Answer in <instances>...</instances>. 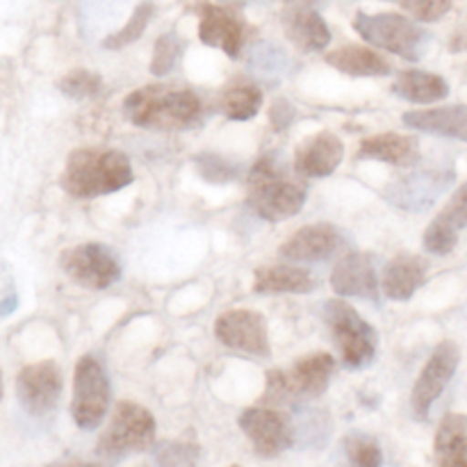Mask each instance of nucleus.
<instances>
[{
    "instance_id": "nucleus-1",
    "label": "nucleus",
    "mask_w": 467,
    "mask_h": 467,
    "mask_svg": "<svg viewBox=\"0 0 467 467\" xmlns=\"http://www.w3.org/2000/svg\"><path fill=\"white\" fill-rule=\"evenodd\" d=\"M123 117L146 130H192L203 119V100L192 89L146 85L123 100Z\"/></svg>"
},
{
    "instance_id": "nucleus-2",
    "label": "nucleus",
    "mask_w": 467,
    "mask_h": 467,
    "mask_svg": "<svg viewBox=\"0 0 467 467\" xmlns=\"http://www.w3.org/2000/svg\"><path fill=\"white\" fill-rule=\"evenodd\" d=\"M135 181L130 158L114 149H76L68 153L59 185L73 199L114 194Z\"/></svg>"
},
{
    "instance_id": "nucleus-3",
    "label": "nucleus",
    "mask_w": 467,
    "mask_h": 467,
    "mask_svg": "<svg viewBox=\"0 0 467 467\" xmlns=\"http://www.w3.org/2000/svg\"><path fill=\"white\" fill-rule=\"evenodd\" d=\"M306 187L290 181L272 155L255 160L246 178V205L265 222H285L304 210Z\"/></svg>"
},
{
    "instance_id": "nucleus-4",
    "label": "nucleus",
    "mask_w": 467,
    "mask_h": 467,
    "mask_svg": "<svg viewBox=\"0 0 467 467\" xmlns=\"http://www.w3.org/2000/svg\"><path fill=\"white\" fill-rule=\"evenodd\" d=\"M336 358L327 351L301 356L290 368L267 372L265 404H290L299 400H317L331 386Z\"/></svg>"
},
{
    "instance_id": "nucleus-5",
    "label": "nucleus",
    "mask_w": 467,
    "mask_h": 467,
    "mask_svg": "<svg viewBox=\"0 0 467 467\" xmlns=\"http://www.w3.org/2000/svg\"><path fill=\"white\" fill-rule=\"evenodd\" d=\"M155 442V418L135 401H119L108 429L96 442V454L105 461H121L150 450Z\"/></svg>"
},
{
    "instance_id": "nucleus-6",
    "label": "nucleus",
    "mask_w": 467,
    "mask_h": 467,
    "mask_svg": "<svg viewBox=\"0 0 467 467\" xmlns=\"http://www.w3.org/2000/svg\"><path fill=\"white\" fill-rule=\"evenodd\" d=\"M324 317L331 328L333 342L342 356V363L349 369H363L377 356L379 337L372 324L360 317L354 306L345 301H327L324 306Z\"/></svg>"
},
{
    "instance_id": "nucleus-7",
    "label": "nucleus",
    "mask_w": 467,
    "mask_h": 467,
    "mask_svg": "<svg viewBox=\"0 0 467 467\" xmlns=\"http://www.w3.org/2000/svg\"><path fill=\"white\" fill-rule=\"evenodd\" d=\"M354 30L368 44L400 55L409 62H418L424 53V44H427V35L424 30H420L418 21L404 16V14L358 12L354 18Z\"/></svg>"
},
{
    "instance_id": "nucleus-8",
    "label": "nucleus",
    "mask_w": 467,
    "mask_h": 467,
    "mask_svg": "<svg viewBox=\"0 0 467 467\" xmlns=\"http://www.w3.org/2000/svg\"><path fill=\"white\" fill-rule=\"evenodd\" d=\"M112 386L105 368L96 356L85 354L73 372V400L71 418L82 431H94L108 418Z\"/></svg>"
},
{
    "instance_id": "nucleus-9",
    "label": "nucleus",
    "mask_w": 467,
    "mask_h": 467,
    "mask_svg": "<svg viewBox=\"0 0 467 467\" xmlns=\"http://www.w3.org/2000/svg\"><path fill=\"white\" fill-rule=\"evenodd\" d=\"M59 267L68 281L85 290H108L121 278V263L112 249L99 242L71 246L59 255Z\"/></svg>"
},
{
    "instance_id": "nucleus-10",
    "label": "nucleus",
    "mask_w": 467,
    "mask_h": 467,
    "mask_svg": "<svg viewBox=\"0 0 467 467\" xmlns=\"http://www.w3.org/2000/svg\"><path fill=\"white\" fill-rule=\"evenodd\" d=\"M64 390L62 369L55 360H39L26 365L16 377V400L32 418L53 413Z\"/></svg>"
},
{
    "instance_id": "nucleus-11",
    "label": "nucleus",
    "mask_w": 467,
    "mask_h": 467,
    "mask_svg": "<svg viewBox=\"0 0 467 467\" xmlns=\"http://www.w3.org/2000/svg\"><path fill=\"white\" fill-rule=\"evenodd\" d=\"M214 336L228 349L254 356V358H269L272 354L267 319L258 310H226L214 322Z\"/></svg>"
},
{
    "instance_id": "nucleus-12",
    "label": "nucleus",
    "mask_w": 467,
    "mask_h": 467,
    "mask_svg": "<svg viewBox=\"0 0 467 467\" xmlns=\"http://www.w3.org/2000/svg\"><path fill=\"white\" fill-rule=\"evenodd\" d=\"M461 363V351L454 342L445 340L436 347L431 358L427 360L424 369L420 372L418 381H415L413 392H410V409L418 420H427L431 413L433 404L441 400L445 388L454 379L456 369Z\"/></svg>"
},
{
    "instance_id": "nucleus-13",
    "label": "nucleus",
    "mask_w": 467,
    "mask_h": 467,
    "mask_svg": "<svg viewBox=\"0 0 467 467\" xmlns=\"http://www.w3.org/2000/svg\"><path fill=\"white\" fill-rule=\"evenodd\" d=\"M240 429L263 459H276L295 445V427L285 413L269 406L246 409L240 415Z\"/></svg>"
},
{
    "instance_id": "nucleus-14",
    "label": "nucleus",
    "mask_w": 467,
    "mask_h": 467,
    "mask_svg": "<svg viewBox=\"0 0 467 467\" xmlns=\"http://www.w3.org/2000/svg\"><path fill=\"white\" fill-rule=\"evenodd\" d=\"M331 287L342 299H368L379 301L381 295V281H379L377 265L369 254H347L340 263L333 267Z\"/></svg>"
},
{
    "instance_id": "nucleus-15",
    "label": "nucleus",
    "mask_w": 467,
    "mask_h": 467,
    "mask_svg": "<svg viewBox=\"0 0 467 467\" xmlns=\"http://www.w3.org/2000/svg\"><path fill=\"white\" fill-rule=\"evenodd\" d=\"M196 14H199L201 41L205 46L223 50L228 57H240L246 35L244 21L231 9L219 7V5L213 3L196 5Z\"/></svg>"
},
{
    "instance_id": "nucleus-16",
    "label": "nucleus",
    "mask_w": 467,
    "mask_h": 467,
    "mask_svg": "<svg viewBox=\"0 0 467 467\" xmlns=\"http://www.w3.org/2000/svg\"><path fill=\"white\" fill-rule=\"evenodd\" d=\"M345 244V237L331 223H310L299 228L281 244V258L287 263H324Z\"/></svg>"
},
{
    "instance_id": "nucleus-17",
    "label": "nucleus",
    "mask_w": 467,
    "mask_h": 467,
    "mask_svg": "<svg viewBox=\"0 0 467 467\" xmlns=\"http://www.w3.org/2000/svg\"><path fill=\"white\" fill-rule=\"evenodd\" d=\"M467 228V182L447 201L436 219L424 231V249L433 255H447L459 244V235Z\"/></svg>"
},
{
    "instance_id": "nucleus-18",
    "label": "nucleus",
    "mask_w": 467,
    "mask_h": 467,
    "mask_svg": "<svg viewBox=\"0 0 467 467\" xmlns=\"http://www.w3.org/2000/svg\"><path fill=\"white\" fill-rule=\"evenodd\" d=\"M345 158V144L333 132L322 130L306 137L295 153V171L304 178H327L340 167Z\"/></svg>"
},
{
    "instance_id": "nucleus-19",
    "label": "nucleus",
    "mask_w": 467,
    "mask_h": 467,
    "mask_svg": "<svg viewBox=\"0 0 467 467\" xmlns=\"http://www.w3.org/2000/svg\"><path fill=\"white\" fill-rule=\"evenodd\" d=\"M406 128L427 135L447 137L467 144V105H442V108L409 109L401 117Z\"/></svg>"
},
{
    "instance_id": "nucleus-20",
    "label": "nucleus",
    "mask_w": 467,
    "mask_h": 467,
    "mask_svg": "<svg viewBox=\"0 0 467 467\" xmlns=\"http://www.w3.org/2000/svg\"><path fill=\"white\" fill-rule=\"evenodd\" d=\"M283 30L301 53H322L331 44V30L322 14L308 7H292L283 12Z\"/></svg>"
},
{
    "instance_id": "nucleus-21",
    "label": "nucleus",
    "mask_w": 467,
    "mask_h": 467,
    "mask_svg": "<svg viewBox=\"0 0 467 467\" xmlns=\"http://www.w3.org/2000/svg\"><path fill=\"white\" fill-rule=\"evenodd\" d=\"M358 160H377L392 167H413L420 160V141L400 132H381L365 137L358 146Z\"/></svg>"
},
{
    "instance_id": "nucleus-22",
    "label": "nucleus",
    "mask_w": 467,
    "mask_h": 467,
    "mask_svg": "<svg viewBox=\"0 0 467 467\" xmlns=\"http://www.w3.org/2000/svg\"><path fill=\"white\" fill-rule=\"evenodd\" d=\"M454 181V171L413 173L409 181L397 182V192L388 190V199L404 210L429 208Z\"/></svg>"
},
{
    "instance_id": "nucleus-23",
    "label": "nucleus",
    "mask_w": 467,
    "mask_h": 467,
    "mask_svg": "<svg viewBox=\"0 0 467 467\" xmlns=\"http://www.w3.org/2000/svg\"><path fill=\"white\" fill-rule=\"evenodd\" d=\"M427 281V263L418 255L401 254L383 269L381 290L392 301H409Z\"/></svg>"
},
{
    "instance_id": "nucleus-24",
    "label": "nucleus",
    "mask_w": 467,
    "mask_h": 467,
    "mask_svg": "<svg viewBox=\"0 0 467 467\" xmlns=\"http://www.w3.org/2000/svg\"><path fill=\"white\" fill-rule=\"evenodd\" d=\"M315 287H317V281L313 274L295 265L260 267L254 278V290L258 295H308Z\"/></svg>"
},
{
    "instance_id": "nucleus-25",
    "label": "nucleus",
    "mask_w": 467,
    "mask_h": 467,
    "mask_svg": "<svg viewBox=\"0 0 467 467\" xmlns=\"http://www.w3.org/2000/svg\"><path fill=\"white\" fill-rule=\"evenodd\" d=\"M327 62L331 64L336 71L347 73V76L354 78H379L388 76V73L392 71L390 62H388L381 53L356 44L340 46V48L327 53Z\"/></svg>"
},
{
    "instance_id": "nucleus-26",
    "label": "nucleus",
    "mask_w": 467,
    "mask_h": 467,
    "mask_svg": "<svg viewBox=\"0 0 467 467\" xmlns=\"http://www.w3.org/2000/svg\"><path fill=\"white\" fill-rule=\"evenodd\" d=\"M433 456L442 467H467V418L461 413H447L433 441Z\"/></svg>"
},
{
    "instance_id": "nucleus-27",
    "label": "nucleus",
    "mask_w": 467,
    "mask_h": 467,
    "mask_svg": "<svg viewBox=\"0 0 467 467\" xmlns=\"http://www.w3.org/2000/svg\"><path fill=\"white\" fill-rule=\"evenodd\" d=\"M392 94L410 100V103H438V100L450 96V85L438 73L413 68V71H404L397 76L395 85H392Z\"/></svg>"
},
{
    "instance_id": "nucleus-28",
    "label": "nucleus",
    "mask_w": 467,
    "mask_h": 467,
    "mask_svg": "<svg viewBox=\"0 0 467 467\" xmlns=\"http://www.w3.org/2000/svg\"><path fill=\"white\" fill-rule=\"evenodd\" d=\"M223 117L231 121H249L263 108V91L251 82H240V85H231L222 94L219 100Z\"/></svg>"
},
{
    "instance_id": "nucleus-29",
    "label": "nucleus",
    "mask_w": 467,
    "mask_h": 467,
    "mask_svg": "<svg viewBox=\"0 0 467 467\" xmlns=\"http://www.w3.org/2000/svg\"><path fill=\"white\" fill-rule=\"evenodd\" d=\"M57 89L71 100L96 99L103 89V78L89 68H73L57 82Z\"/></svg>"
},
{
    "instance_id": "nucleus-30",
    "label": "nucleus",
    "mask_w": 467,
    "mask_h": 467,
    "mask_svg": "<svg viewBox=\"0 0 467 467\" xmlns=\"http://www.w3.org/2000/svg\"><path fill=\"white\" fill-rule=\"evenodd\" d=\"M150 18H153V5L150 3L137 5L135 12H132V16H130V21H128L121 30L114 32V35L105 36L103 46L109 50L126 48L128 44H132V41H137L141 35H144V30L149 27Z\"/></svg>"
},
{
    "instance_id": "nucleus-31",
    "label": "nucleus",
    "mask_w": 467,
    "mask_h": 467,
    "mask_svg": "<svg viewBox=\"0 0 467 467\" xmlns=\"http://www.w3.org/2000/svg\"><path fill=\"white\" fill-rule=\"evenodd\" d=\"M182 53V41L178 39L173 32H167V35L158 36L153 48V57H150V73L155 78H164L176 68L178 59H181Z\"/></svg>"
},
{
    "instance_id": "nucleus-32",
    "label": "nucleus",
    "mask_w": 467,
    "mask_h": 467,
    "mask_svg": "<svg viewBox=\"0 0 467 467\" xmlns=\"http://www.w3.org/2000/svg\"><path fill=\"white\" fill-rule=\"evenodd\" d=\"M345 454L347 459L354 465L360 467H379L383 463L381 447L368 436H360V433H351V436L345 438Z\"/></svg>"
},
{
    "instance_id": "nucleus-33",
    "label": "nucleus",
    "mask_w": 467,
    "mask_h": 467,
    "mask_svg": "<svg viewBox=\"0 0 467 467\" xmlns=\"http://www.w3.org/2000/svg\"><path fill=\"white\" fill-rule=\"evenodd\" d=\"M196 167L203 181L214 182V185H223V182H231L237 178V167L233 162H228L226 158L214 153H201L196 155Z\"/></svg>"
},
{
    "instance_id": "nucleus-34",
    "label": "nucleus",
    "mask_w": 467,
    "mask_h": 467,
    "mask_svg": "<svg viewBox=\"0 0 467 467\" xmlns=\"http://www.w3.org/2000/svg\"><path fill=\"white\" fill-rule=\"evenodd\" d=\"M401 5L420 23H436L451 12V0H401Z\"/></svg>"
},
{
    "instance_id": "nucleus-35",
    "label": "nucleus",
    "mask_w": 467,
    "mask_h": 467,
    "mask_svg": "<svg viewBox=\"0 0 467 467\" xmlns=\"http://www.w3.org/2000/svg\"><path fill=\"white\" fill-rule=\"evenodd\" d=\"M196 456H199L196 447L181 445V442H164V445H158V450H155V461L167 465L194 463Z\"/></svg>"
},
{
    "instance_id": "nucleus-36",
    "label": "nucleus",
    "mask_w": 467,
    "mask_h": 467,
    "mask_svg": "<svg viewBox=\"0 0 467 467\" xmlns=\"http://www.w3.org/2000/svg\"><path fill=\"white\" fill-rule=\"evenodd\" d=\"M295 108H292L287 100L278 99L272 103V109H269V121H272L274 130H285L290 128L292 119H295Z\"/></svg>"
},
{
    "instance_id": "nucleus-37",
    "label": "nucleus",
    "mask_w": 467,
    "mask_h": 467,
    "mask_svg": "<svg viewBox=\"0 0 467 467\" xmlns=\"http://www.w3.org/2000/svg\"><path fill=\"white\" fill-rule=\"evenodd\" d=\"M16 295L14 296H0V319L7 317L14 308H16Z\"/></svg>"
},
{
    "instance_id": "nucleus-38",
    "label": "nucleus",
    "mask_w": 467,
    "mask_h": 467,
    "mask_svg": "<svg viewBox=\"0 0 467 467\" xmlns=\"http://www.w3.org/2000/svg\"><path fill=\"white\" fill-rule=\"evenodd\" d=\"M3 392H5V388H3V372H0V401H3Z\"/></svg>"
}]
</instances>
